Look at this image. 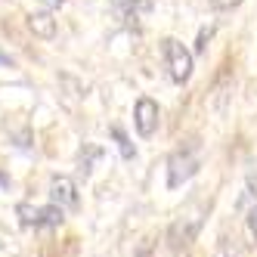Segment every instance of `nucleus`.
<instances>
[{
	"label": "nucleus",
	"instance_id": "nucleus-1",
	"mask_svg": "<svg viewBox=\"0 0 257 257\" xmlns=\"http://www.w3.org/2000/svg\"><path fill=\"white\" fill-rule=\"evenodd\" d=\"M201 168V155H198V146L195 143H186L168 158V186L177 189L183 183H189Z\"/></svg>",
	"mask_w": 257,
	"mask_h": 257
},
{
	"label": "nucleus",
	"instance_id": "nucleus-2",
	"mask_svg": "<svg viewBox=\"0 0 257 257\" xmlns=\"http://www.w3.org/2000/svg\"><path fill=\"white\" fill-rule=\"evenodd\" d=\"M161 53H164V62H168L171 78L177 84H186L192 78V53L183 47L180 41H174V38H164L161 41Z\"/></svg>",
	"mask_w": 257,
	"mask_h": 257
},
{
	"label": "nucleus",
	"instance_id": "nucleus-3",
	"mask_svg": "<svg viewBox=\"0 0 257 257\" xmlns=\"http://www.w3.org/2000/svg\"><path fill=\"white\" fill-rule=\"evenodd\" d=\"M16 214H19V223L22 226H34V229H44V226H59L62 223V217H65V211L59 208V205H50L47 208H38V205H22L16 208Z\"/></svg>",
	"mask_w": 257,
	"mask_h": 257
},
{
	"label": "nucleus",
	"instance_id": "nucleus-4",
	"mask_svg": "<svg viewBox=\"0 0 257 257\" xmlns=\"http://www.w3.org/2000/svg\"><path fill=\"white\" fill-rule=\"evenodd\" d=\"M158 102L149 99V96H140L137 99V108H134V124H137V134L140 137H152L158 131Z\"/></svg>",
	"mask_w": 257,
	"mask_h": 257
},
{
	"label": "nucleus",
	"instance_id": "nucleus-5",
	"mask_svg": "<svg viewBox=\"0 0 257 257\" xmlns=\"http://www.w3.org/2000/svg\"><path fill=\"white\" fill-rule=\"evenodd\" d=\"M50 201L59 205L62 211H75L78 208V192H75V183L68 177H53L50 180Z\"/></svg>",
	"mask_w": 257,
	"mask_h": 257
},
{
	"label": "nucleus",
	"instance_id": "nucleus-6",
	"mask_svg": "<svg viewBox=\"0 0 257 257\" xmlns=\"http://www.w3.org/2000/svg\"><path fill=\"white\" fill-rule=\"evenodd\" d=\"M149 10H152L149 0H112V13L124 25H137L143 16H149Z\"/></svg>",
	"mask_w": 257,
	"mask_h": 257
},
{
	"label": "nucleus",
	"instance_id": "nucleus-7",
	"mask_svg": "<svg viewBox=\"0 0 257 257\" xmlns=\"http://www.w3.org/2000/svg\"><path fill=\"white\" fill-rule=\"evenodd\" d=\"M198 223H201L198 217H183V220H177V223L171 226V248L174 251L186 248L192 238H195V232H198Z\"/></svg>",
	"mask_w": 257,
	"mask_h": 257
},
{
	"label": "nucleus",
	"instance_id": "nucleus-8",
	"mask_svg": "<svg viewBox=\"0 0 257 257\" xmlns=\"http://www.w3.org/2000/svg\"><path fill=\"white\" fill-rule=\"evenodd\" d=\"M28 28L38 34V38L50 41L53 34H56V19L50 16V10H47V13H34V16H28Z\"/></svg>",
	"mask_w": 257,
	"mask_h": 257
},
{
	"label": "nucleus",
	"instance_id": "nucleus-9",
	"mask_svg": "<svg viewBox=\"0 0 257 257\" xmlns=\"http://www.w3.org/2000/svg\"><path fill=\"white\" fill-rule=\"evenodd\" d=\"M112 137L118 140V146H121V155H124V158H134V155H137V152H134V146L127 143V137H124V131H121V127H112Z\"/></svg>",
	"mask_w": 257,
	"mask_h": 257
},
{
	"label": "nucleus",
	"instance_id": "nucleus-10",
	"mask_svg": "<svg viewBox=\"0 0 257 257\" xmlns=\"http://www.w3.org/2000/svg\"><path fill=\"white\" fill-rule=\"evenodd\" d=\"M238 4H242V0H211L214 10H235Z\"/></svg>",
	"mask_w": 257,
	"mask_h": 257
},
{
	"label": "nucleus",
	"instance_id": "nucleus-11",
	"mask_svg": "<svg viewBox=\"0 0 257 257\" xmlns=\"http://www.w3.org/2000/svg\"><path fill=\"white\" fill-rule=\"evenodd\" d=\"M248 229H251V235L257 238V205L248 211Z\"/></svg>",
	"mask_w": 257,
	"mask_h": 257
},
{
	"label": "nucleus",
	"instance_id": "nucleus-12",
	"mask_svg": "<svg viewBox=\"0 0 257 257\" xmlns=\"http://www.w3.org/2000/svg\"><path fill=\"white\" fill-rule=\"evenodd\" d=\"M41 4H44L47 10H56V7H62V4H65V0H41Z\"/></svg>",
	"mask_w": 257,
	"mask_h": 257
},
{
	"label": "nucleus",
	"instance_id": "nucleus-13",
	"mask_svg": "<svg viewBox=\"0 0 257 257\" xmlns=\"http://www.w3.org/2000/svg\"><path fill=\"white\" fill-rule=\"evenodd\" d=\"M0 65H13V59H10V56H4V53H0Z\"/></svg>",
	"mask_w": 257,
	"mask_h": 257
}]
</instances>
